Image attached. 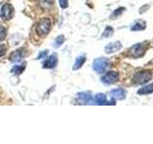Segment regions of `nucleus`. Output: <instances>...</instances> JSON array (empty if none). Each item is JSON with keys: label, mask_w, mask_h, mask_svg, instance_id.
Instances as JSON below:
<instances>
[{"label": "nucleus", "mask_w": 153, "mask_h": 144, "mask_svg": "<svg viewBox=\"0 0 153 144\" xmlns=\"http://www.w3.org/2000/svg\"><path fill=\"white\" fill-rule=\"evenodd\" d=\"M52 29V20L50 17H42L39 19L33 28V35H35V38H33V41L36 42V40L41 41L43 38L47 37Z\"/></svg>", "instance_id": "nucleus-1"}, {"label": "nucleus", "mask_w": 153, "mask_h": 144, "mask_svg": "<svg viewBox=\"0 0 153 144\" xmlns=\"http://www.w3.org/2000/svg\"><path fill=\"white\" fill-rule=\"evenodd\" d=\"M152 78V72L150 70H142L139 71L133 77V84L135 85H143L148 83Z\"/></svg>", "instance_id": "nucleus-2"}, {"label": "nucleus", "mask_w": 153, "mask_h": 144, "mask_svg": "<svg viewBox=\"0 0 153 144\" xmlns=\"http://www.w3.org/2000/svg\"><path fill=\"white\" fill-rule=\"evenodd\" d=\"M110 65V62L107 58H98L93 62V69L99 74L104 73Z\"/></svg>", "instance_id": "nucleus-3"}, {"label": "nucleus", "mask_w": 153, "mask_h": 144, "mask_svg": "<svg viewBox=\"0 0 153 144\" xmlns=\"http://www.w3.org/2000/svg\"><path fill=\"white\" fill-rule=\"evenodd\" d=\"M146 51V43L141 42V43H137V44H134L130 48L129 53L134 58H141L145 55Z\"/></svg>", "instance_id": "nucleus-4"}, {"label": "nucleus", "mask_w": 153, "mask_h": 144, "mask_svg": "<svg viewBox=\"0 0 153 144\" xmlns=\"http://www.w3.org/2000/svg\"><path fill=\"white\" fill-rule=\"evenodd\" d=\"M13 14H14V9L13 7V5H11L10 3L4 4L1 9V14H0V16H1L2 20L4 21L11 20L13 17Z\"/></svg>", "instance_id": "nucleus-5"}, {"label": "nucleus", "mask_w": 153, "mask_h": 144, "mask_svg": "<svg viewBox=\"0 0 153 144\" xmlns=\"http://www.w3.org/2000/svg\"><path fill=\"white\" fill-rule=\"evenodd\" d=\"M119 73L117 71H108L102 77V82L104 85H113L119 81Z\"/></svg>", "instance_id": "nucleus-6"}, {"label": "nucleus", "mask_w": 153, "mask_h": 144, "mask_svg": "<svg viewBox=\"0 0 153 144\" xmlns=\"http://www.w3.org/2000/svg\"><path fill=\"white\" fill-rule=\"evenodd\" d=\"M57 64H59V59H57V56L56 53H54V54H52L44 62H43L42 68H45V69L55 68L57 65Z\"/></svg>", "instance_id": "nucleus-7"}, {"label": "nucleus", "mask_w": 153, "mask_h": 144, "mask_svg": "<svg viewBox=\"0 0 153 144\" xmlns=\"http://www.w3.org/2000/svg\"><path fill=\"white\" fill-rule=\"evenodd\" d=\"M122 47H123V45H122L121 41L116 40V41H114V42L109 43V44H107L106 46H105L104 52L106 53V54H112V53H115V52L119 51Z\"/></svg>", "instance_id": "nucleus-8"}, {"label": "nucleus", "mask_w": 153, "mask_h": 144, "mask_svg": "<svg viewBox=\"0 0 153 144\" xmlns=\"http://www.w3.org/2000/svg\"><path fill=\"white\" fill-rule=\"evenodd\" d=\"M110 95H111V97L113 99L123 100L126 96V90L123 89V88H115V89L111 90Z\"/></svg>", "instance_id": "nucleus-9"}, {"label": "nucleus", "mask_w": 153, "mask_h": 144, "mask_svg": "<svg viewBox=\"0 0 153 144\" xmlns=\"http://www.w3.org/2000/svg\"><path fill=\"white\" fill-rule=\"evenodd\" d=\"M25 56H24L23 49H17L16 51H13L11 54V56H10V60H11L13 62H19Z\"/></svg>", "instance_id": "nucleus-10"}, {"label": "nucleus", "mask_w": 153, "mask_h": 144, "mask_svg": "<svg viewBox=\"0 0 153 144\" xmlns=\"http://www.w3.org/2000/svg\"><path fill=\"white\" fill-rule=\"evenodd\" d=\"M78 100L80 101L81 104L87 105L92 102V96L88 92H81L78 94Z\"/></svg>", "instance_id": "nucleus-11"}, {"label": "nucleus", "mask_w": 153, "mask_h": 144, "mask_svg": "<svg viewBox=\"0 0 153 144\" xmlns=\"http://www.w3.org/2000/svg\"><path fill=\"white\" fill-rule=\"evenodd\" d=\"M93 104L95 105H108V102L106 100V96L103 93H98L96 94V96L94 97V99H92Z\"/></svg>", "instance_id": "nucleus-12"}, {"label": "nucleus", "mask_w": 153, "mask_h": 144, "mask_svg": "<svg viewBox=\"0 0 153 144\" xmlns=\"http://www.w3.org/2000/svg\"><path fill=\"white\" fill-rule=\"evenodd\" d=\"M85 61H86V57H85V55H80V56H79V57L76 59V61H75V62H74L73 67H72V68H73V70L76 71V70H79V68H81V67H82V65L84 64Z\"/></svg>", "instance_id": "nucleus-13"}, {"label": "nucleus", "mask_w": 153, "mask_h": 144, "mask_svg": "<svg viewBox=\"0 0 153 144\" xmlns=\"http://www.w3.org/2000/svg\"><path fill=\"white\" fill-rule=\"evenodd\" d=\"M153 92V84L147 85L145 86H142V88L137 91V94L139 95H147Z\"/></svg>", "instance_id": "nucleus-14"}, {"label": "nucleus", "mask_w": 153, "mask_h": 144, "mask_svg": "<svg viewBox=\"0 0 153 144\" xmlns=\"http://www.w3.org/2000/svg\"><path fill=\"white\" fill-rule=\"evenodd\" d=\"M146 27V23L145 21H138L133 25L131 28V31H142L145 30Z\"/></svg>", "instance_id": "nucleus-15"}, {"label": "nucleus", "mask_w": 153, "mask_h": 144, "mask_svg": "<svg viewBox=\"0 0 153 144\" xmlns=\"http://www.w3.org/2000/svg\"><path fill=\"white\" fill-rule=\"evenodd\" d=\"M26 62H23V64L20 66V65H16V66H13V68H12V72H13V73H16V74H20L22 73V72L24 71V69H25V66H26Z\"/></svg>", "instance_id": "nucleus-16"}, {"label": "nucleus", "mask_w": 153, "mask_h": 144, "mask_svg": "<svg viewBox=\"0 0 153 144\" xmlns=\"http://www.w3.org/2000/svg\"><path fill=\"white\" fill-rule=\"evenodd\" d=\"M126 11V8L123 7H121V8H118L117 10H115V11L113 12V14L110 16V18L111 19H114V18H117L118 16H120L121 14Z\"/></svg>", "instance_id": "nucleus-17"}, {"label": "nucleus", "mask_w": 153, "mask_h": 144, "mask_svg": "<svg viewBox=\"0 0 153 144\" xmlns=\"http://www.w3.org/2000/svg\"><path fill=\"white\" fill-rule=\"evenodd\" d=\"M64 40H65V38H64V36H59L57 38H56V40H55V42H54V46L56 47V48H59L62 43L64 42Z\"/></svg>", "instance_id": "nucleus-18"}, {"label": "nucleus", "mask_w": 153, "mask_h": 144, "mask_svg": "<svg viewBox=\"0 0 153 144\" xmlns=\"http://www.w3.org/2000/svg\"><path fill=\"white\" fill-rule=\"evenodd\" d=\"M113 32H114V29L110 26H107L105 28V30L103 31V34H102V37L103 38H109L110 36L113 35Z\"/></svg>", "instance_id": "nucleus-19"}, {"label": "nucleus", "mask_w": 153, "mask_h": 144, "mask_svg": "<svg viewBox=\"0 0 153 144\" xmlns=\"http://www.w3.org/2000/svg\"><path fill=\"white\" fill-rule=\"evenodd\" d=\"M7 102H8V100L6 98V93H5L2 90V88H0V105L7 104Z\"/></svg>", "instance_id": "nucleus-20"}, {"label": "nucleus", "mask_w": 153, "mask_h": 144, "mask_svg": "<svg viewBox=\"0 0 153 144\" xmlns=\"http://www.w3.org/2000/svg\"><path fill=\"white\" fill-rule=\"evenodd\" d=\"M59 4L61 9H66L68 8L69 6V3H68V0H59Z\"/></svg>", "instance_id": "nucleus-21"}, {"label": "nucleus", "mask_w": 153, "mask_h": 144, "mask_svg": "<svg viewBox=\"0 0 153 144\" xmlns=\"http://www.w3.org/2000/svg\"><path fill=\"white\" fill-rule=\"evenodd\" d=\"M6 38V29L3 26H0V40H3Z\"/></svg>", "instance_id": "nucleus-22"}, {"label": "nucleus", "mask_w": 153, "mask_h": 144, "mask_svg": "<svg viewBox=\"0 0 153 144\" xmlns=\"http://www.w3.org/2000/svg\"><path fill=\"white\" fill-rule=\"evenodd\" d=\"M0 41H1V40H0ZM6 51H7L6 46L3 45V44H0V57L3 56V55H5V53H6Z\"/></svg>", "instance_id": "nucleus-23"}, {"label": "nucleus", "mask_w": 153, "mask_h": 144, "mask_svg": "<svg viewBox=\"0 0 153 144\" xmlns=\"http://www.w3.org/2000/svg\"><path fill=\"white\" fill-rule=\"evenodd\" d=\"M47 53H48V50H45V51L43 52V53H41V54H40V56H38V57L36 58V59L38 60V59H40V58H42V57H45V55L47 54Z\"/></svg>", "instance_id": "nucleus-24"}]
</instances>
